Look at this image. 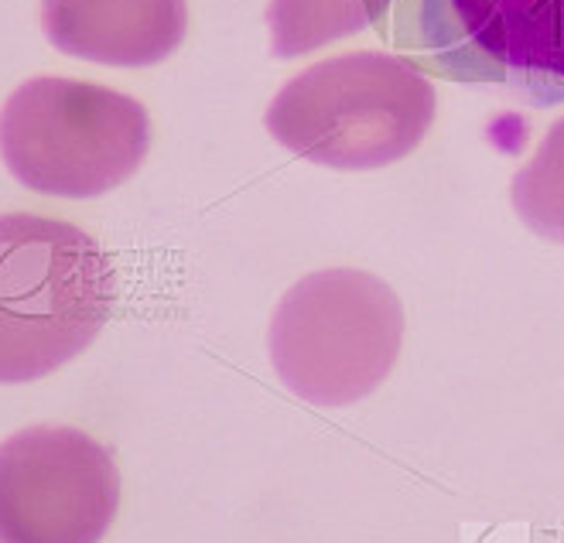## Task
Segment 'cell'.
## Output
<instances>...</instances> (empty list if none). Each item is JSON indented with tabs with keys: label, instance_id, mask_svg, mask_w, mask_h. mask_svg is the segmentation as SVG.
Segmentation results:
<instances>
[{
	"label": "cell",
	"instance_id": "6da1fadb",
	"mask_svg": "<svg viewBox=\"0 0 564 543\" xmlns=\"http://www.w3.org/2000/svg\"><path fill=\"white\" fill-rule=\"evenodd\" d=\"M113 304V263L86 229L35 213L0 216V383H35L73 362Z\"/></svg>",
	"mask_w": 564,
	"mask_h": 543
},
{
	"label": "cell",
	"instance_id": "7a4b0ae2",
	"mask_svg": "<svg viewBox=\"0 0 564 543\" xmlns=\"http://www.w3.org/2000/svg\"><path fill=\"white\" fill-rule=\"evenodd\" d=\"M263 123L294 158L332 172H377L424 141L435 86L404 55L349 52L284 83Z\"/></svg>",
	"mask_w": 564,
	"mask_h": 543
},
{
	"label": "cell",
	"instance_id": "3957f363",
	"mask_svg": "<svg viewBox=\"0 0 564 543\" xmlns=\"http://www.w3.org/2000/svg\"><path fill=\"white\" fill-rule=\"evenodd\" d=\"M268 346L278 380L294 397L315 406L359 403L401 356V297L370 270H315L278 301Z\"/></svg>",
	"mask_w": 564,
	"mask_h": 543
},
{
	"label": "cell",
	"instance_id": "277c9868",
	"mask_svg": "<svg viewBox=\"0 0 564 543\" xmlns=\"http://www.w3.org/2000/svg\"><path fill=\"white\" fill-rule=\"evenodd\" d=\"M151 117L134 96L62 76L21 83L0 110V158L31 192L96 198L138 172Z\"/></svg>",
	"mask_w": 564,
	"mask_h": 543
},
{
	"label": "cell",
	"instance_id": "5b68a950",
	"mask_svg": "<svg viewBox=\"0 0 564 543\" xmlns=\"http://www.w3.org/2000/svg\"><path fill=\"white\" fill-rule=\"evenodd\" d=\"M393 42L438 79L564 104V0H397Z\"/></svg>",
	"mask_w": 564,
	"mask_h": 543
},
{
	"label": "cell",
	"instance_id": "8992f818",
	"mask_svg": "<svg viewBox=\"0 0 564 543\" xmlns=\"http://www.w3.org/2000/svg\"><path fill=\"white\" fill-rule=\"evenodd\" d=\"M120 509V471L96 437L35 424L0 445V543H99Z\"/></svg>",
	"mask_w": 564,
	"mask_h": 543
},
{
	"label": "cell",
	"instance_id": "52a82bcc",
	"mask_svg": "<svg viewBox=\"0 0 564 543\" xmlns=\"http://www.w3.org/2000/svg\"><path fill=\"white\" fill-rule=\"evenodd\" d=\"M42 28L65 55L144 69L185 42L188 0H42Z\"/></svg>",
	"mask_w": 564,
	"mask_h": 543
},
{
	"label": "cell",
	"instance_id": "ba28073f",
	"mask_svg": "<svg viewBox=\"0 0 564 543\" xmlns=\"http://www.w3.org/2000/svg\"><path fill=\"white\" fill-rule=\"evenodd\" d=\"M393 0H271L268 28L274 58H297L380 24Z\"/></svg>",
	"mask_w": 564,
	"mask_h": 543
},
{
	"label": "cell",
	"instance_id": "9c48e42d",
	"mask_svg": "<svg viewBox=\"0 0 564 543\" xmlns=\"http://www.w3.org/2000/svg\"><path fill=\"white\" fill-rule=\"evenodd\" d=\"M513 206L530 232L564 243V120L513 182Z\"/></svg>",
	"mask_w": 564,
	"mask_h": 543
}]
</instances>
